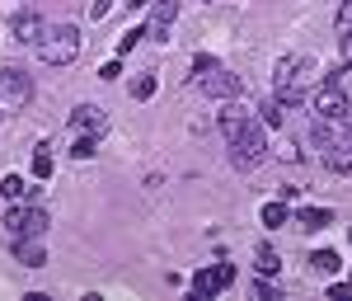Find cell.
Instances as JSON below:
<instances>
[{
	"label": "cell",
	"mask_w": 352,
	"mask_h": 301,
	"mask_svg": "<svg viewBox=\"0 0 352 301\" xmlns=\"http://www.w3.org/2000/svg\"><path fill=\"white\" fill-rule=\"evenodd\" d=\"M0 99L14 104V109H24L33 99V81H28L24 66H0Z\"/></svg>",
	"instance_id": "5b68a950"
},
{
	"label": "cell",
	"mask_w": 352,
	"mask_h": 301,
	"mask_svg": "<svg viewBox=\"0 0 352 301\" xmlns=\"http://www.w3.org/2000/svg\"><path fill=\"white\" fill-rule=\"evenodd\" d=\"M38 56L47 61V66H71L76 56H80V28L76 24H56L43 43H38Z\"/></svg>",
	"instance_id": "3957f363"
},
{
	"label": "cell",
	"mask_w": 352,
	"mask_h": 301,
	"mask_svg": "<svg viewBox=\"0 0 352 301\" xmlns=\"http://www.w3.org/2000/svg\"><path fill=\"white\" fill-rule=\"evenodd\" d=\"M71 127H80V132H99V127H104V109H99V104H80V109L71 113Z\"/></svg>",
	"instance_id": "30bf717a"
},
{
	"label": "cell",
	"mask_w": 352,
	"mask_h": 301,
	"mask_svg": "<svg viewBox=\"0 0 352 301\" xmlns=\"http://www.w3.org/2000/svg\"><path fill=\"white\" fill-rule=\"evenodd\" d=\"M14 254H19V264H24V269H43V264H47V249L38 245V240H19Z\"/></svg>",
	"instance_id": "4fadbf2b"
},
{
	"label": "cell",
	"mask_w": 352,
	"mask_h": 301,
	"mask_svg": "<svg viewBox=\"0 0 352 301\" xmlns=\"http://www.w3.org/2000/svg\"><path fill=\"white\" fill-rule=\"evenodd\" d=\"M221 132H226V141H230V165H235V169H254V165H263L268 141H263L258 123H254L240 104H230V109L221 113Z\"/></svg>",
	"instance_id": "6da1fadb"
},
{
	"label": "cell",
	"mask_w": 352,
	"mask_h": 301,
	"mask_svg": "<svg viewBox=\"0 0 352 301\" xmlns=\"http://www.w3.org/2000/svg\"><path fill=\"white\" fill-rule=\"evenodd\" d=\"M310 269H315V273H338V254H333V249L310 254Z\"/></svg>",
	"instance_id": "2e32d148"
},
{
	"label": "cell",
	"mask_w": 352,
	"mask_h": 301,
	"mask_svg": "<svg viewBox=\"0 0 352 301\" xmlns=\"http://www.w3.org/2000/svg\"><path fill=\"white\" fill-rule=\"evenodd\" d=\"M348 236H352V231H348Z\"/></svg>",
	"instance_id": "f1b7e54d"
},
{
	"label": "cell",
	"mask_w": 352,
	"mask_h": 301,
	"mask_svg": "<svg viewBox=\"0 0 352 301\" xmlns=\"http://www.w3.org/2000/svg\"><path fill=\"white\" fill-rule=\"evenodd\" d=\"M338 48H343V56L352 61V33H343V38H338Z\"/></svg>",
	"instance_id": "4316f807"
},
{
	"label": "cell",
	"mask_w": 352,
	"mask_h": 301,
	"mask_svg": "<svg viewBox=\"0 0 352 301\" xmlns=\"http://www.w3.org/2000/svg\"><path fill=\"white\" fill-rule=\"evenodd\" d=\"M217 66H221V61H217V56H207V52L192 56V76H207V71H217Z\"/></svg>",
	"instance_id": "7402d4cb"
},
{
	"label": "cell",
	"mask_w": 352,
	"mask_h": 301,
	"mask_svg": "<svg viewBox=\"0 0 352 301\" xmlns=\"http://www.w3.org/2000/svg\"><path fill=\"white\" fill-rule=\"evenodd\" d=\"M272 81H277V99L282 104H296L305 90H315V56H282L277 61V71H272Z\"/></svg>",
	"instance_id": "7a4b0ae2"
},
{
	"label": "cell",
	"mask_w": 352,
	"mask_h": 301,
	"mask_svg": "<svg viewBox=\"0 0 352 301\" xmlns=\"http://www.w3.org/2000/svg\"><path fill=\"white\" fill-rule=\"evenodd\" d=\"M33 179H52V146L33 151Z\"/></svg>",
	"instance_id": "5bb4252c"
},
{
	"label": "cell",
	"mask_w": 352,
	"mask_h": 301,
	"mask_svg": "<svg viewBox=\"0 0 352 301\" xmlns=\"http://www.w3.org/2000/svg\"><path fill=\"white\" fill-rule=\"evenodd\" d=\"M14 43H28V48H38V43H43V38H47V24H43V19H38V14H33V10H24V14H14Z\"/></svg>",
	"instance_id": "ba28073f"
},
{
	"label": "cell",
	"mask_w": 352,
	"mask_h": 301,
	"mask_svg": "<svg viewBox=\"0 0 352 301\" xmlns=\"http://www.w3.org/2000/svg\"><path fill=\"white\" fill-rule=\"evenodd\" d=\"M338 33H352V0L338 5Z\"/></svg>",
	"instance_id": "cb8c5ba5"
},
{
	"label": "cell",
	"mask_w": 352,
	"mask_h": 301,
	"mask_svg": "<svg viewBox=\"0 0 352 301\" xmlns=\"http://www.w3.org/2000/svg\"><path fill=\"white\" fill-rule=\"evenodd\" d=\"M329 221H333V212H329V207H300V212H296V226H300V231H324Z\"/></svg>",
	"instance_id": "7c38bea8"
},
{
	"label": "cell",
	"mask_w": 352,
	"mask_h": 301,
	"mask_svg": "<svg viewBox=\"0 0 352 301\" xmlns=\"http://www.w3.org/2000/svg\"><path fill=\"white\" fill-rule=\"evenodd\" d=\"M287 217H292V212H287V203H282V198L263 207V226H287Z\"/></svg>",
	"instance_id": "d6986e66"
},
{
	"label": "cell",
	"mask_w": 352,
	"mask_h": 301,
	"mask_svg": "<svg viewBox=\"0 0 352 301\" xmlns=\"http://www.w3.org/2000/svg\"><path fill=\"white\" fill-rule=\"evenodd\" d=\"M197 85H202L207 99H235V94H240V76H230L226 66L207 71V76H197Z\"/></svg>",
	"instance_id": "52a82bcc"
},
{
	"label": "cell",
	"mask_w": 352,
	"mask_h": 301,
	"mask_svg": "<svg viewBox=\"0 0 352 301\" xmlns=\"http://www.w3.org/2000/svg\"><path fill=\"white\" fill-rule=\"evenodd\" d=\"M282 109H287V104H282V99L272 94L268 104H263V123H268V127H277V123H282Z\"/></svg>",
	"instance_id": "44dd1931"
},
{
	"label": "cell",
	"mask_w": 352,
	"mask_h": 301,
	"mask_svg": "<svg viewBox=\"0 0 352 301\" xmlns=\"http://www.w3.org/2000/svg\"><path fill=\"white\" fill-rule=\"evenodd\" d=\"M174 14H179V0H155V14H151V33L164 43V28L174 24Z\"/></svg>",
	"instance_id": "8fae6325"
},
{
	"label": "cell",
	"mask_w": 352,
	"mask_h": 301,
	"mask_svg": "<svg viewBox=\"0 0 352 301\" xmlns=\"http://www.w3.org/2000/svg\"><path fill=\"white\" fill-rule=\"evenodd\" d=\"M310 109H315V118H343V113H352V99H348V90L333 81H320L315 85V94H310Z\"/></svg>",
	"instance_id": "277c9868"
},
{
	"label": "cell",
	"mask_w": 352,
	"mask_h": 301,
	"mask_svg": "<svg viewBox=\"0 0 352 301\" xmlns=\"http://www.w3.org/2000/svg\"><path fill=\"white\" fill-rule=\"evenodd\" d=\"M254 259H258V273H277V264H282V259H277V249H272L268 240L254 249Z\"/></svg>",
	"instance_id": "9a60e30c"
},
{
	"label": "cell",
	"mask_w": 352,
	"mask_h": 301,
	"mask_svg": "<svg viewBox=\"0 0 352 301\" xmlns=\"http://www.w3.org/2000/svg\"><path fill=\"white\" fill-rule=\"evenodd\" d=\"M230 282H235V264H212V269H202V273L192 278V297L207 301V297H217V292H226Z\"/></svg>",
	"instance_id": "8992f818"
},
{
	"label": "cell",
	"mask_w": 352,
	"mask_h": 301,
	"mask_svg": "<svg viewBox=\"0 0 352 301\" xmlns=\"http://www.w3.org/2000/svg\"><path fill=\"white\" fill-rule=\"evenodd\" d=\"M141 38H151V28H127V33H122V38H118V52L127 56L136 48V43H141Z\"/></svg>",
	"instance_id": "ffe728a7"
},
{
	"label": "cell",
	"mask_w": 352,
	"mask_h": 301,
	"mask_svg": "<svg viewBox=\"0 0 352 301\" xmlns=\"http://www.w3.org/2000/svg\"><path fill=\"white\" fill-rule=\"evenodd\" d=\"M0 193H5L10 203H19V198H24V193H28V184H24V179H19V174H5V179H0Z\"/></svg>",
	"instance_id": "e0dca14e"
},
{
	"label": "cell",
	"mask_w": 352,
	"mask_h": 301,
	"mask_svg": "<svg viewBox=\"0 0 352 301\" xmlns=\"http://www.w3.org/2000/svg\"><path fill=\"white\" fill-rule=\"evenodd\" d=\"M254 292H258V297H263V301H277V287H272V282H258Z\"/></svg>",
	"instance_id": "484cf974"
},
{
	"label": "cell",
	"mask_w": 352,
	"mask_h": 301,
	"mask_svg": "<svg viewBox=\"0 0 352 301\" xmlns=\"http://www.w3.org/2000/svg\"><path fill=\"white\" fill-rule=\"evenodd\" d=\"M329 297H333V301H352V282H333Z\"/></svg>",
	"instance_id": "d4e9b609"
},
{
	"label": "cell",
	"mask_w": 352,
	"mask_h": 301,
	"mask_svg": "<svg viewBox=\"0 0 352 301\" xmlns=\"http://www.w3.org/2000/svg\"><path fill=\"white\" fill-rule=\"evenodd\" d=\"M155 94V71H141L132 81V99H151Z\"/></svg>",
	"instance_id": "ac0fdd59"
},
{
	"label": "cell",
	"mask_w": 352,
	"mask_h": 301,
	"mask_svg": "<svg viewBox=\"0 0 352 301\" xmlns=\"http://www.w3.org/2000/svg\"><path fill=\"white\" fill-rule=\"evenodd\" d=\"M320 156H324V165L333 169V174H352V141H338V146H324Z\"/></svg>",
	"instance_id": "9c48e42d"
},
{
	"label": "cell",
	"mask_w": 352,
	"mask_h": 301,
	"mask_svg": "<svg viewBox=\"0 0 352 301\" xmlns=\"http://www.w3.org/2000/svg\"><path fill=\"white\" fill-rule=\"evenodd\" d=\"M71 156H76V160H89V156H94V132L76 141V146H71Z\"/></svg>",
	"instance_id": "603a6c76"
},
{
	"label": "cell",
	"mask_w": 352,
	"mask_h": 301,
	"mask_svg": "<svg viewBox=\"0 0 352 301\" xmlns=\"http://www.w3.org/2000/svg\"><path fill=\"white\" fill-rule=\"evenodd\" d=\"M127 5H136V10H141V5H151V0H127Z\"/></svg>",
	"instance_id": "83f0119b"
}]
</instances>
